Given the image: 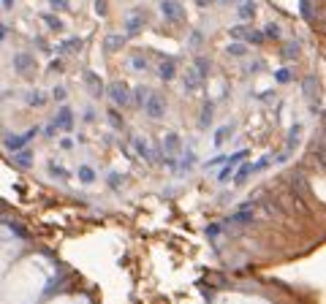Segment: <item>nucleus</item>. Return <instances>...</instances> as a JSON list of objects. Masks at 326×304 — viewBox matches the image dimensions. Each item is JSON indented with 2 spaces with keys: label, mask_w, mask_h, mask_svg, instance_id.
Listing matches in <instances>:
<instances>
[{
  "label": "nucleus",
  "mask_w": 326,
  "mask_h": 304,
  "mask_svg": "<svg viewBox=\"0 0 326 304\" xmlns=\"http://www.w3.org/2000/svg\"><path fill=\"white\" fill-rule=\"evenodd\" d=\"M237 16L242 19V22H253V19H256V3H253V0H239Z\"/></svg>",
  "instance_id": "22"
},
{
  "label": "nucleus",
  "mask_w": 326,
  "mask_h": 304,
  "mask_svg": "<svg viewBox=\"0 0 326 304\" xmlns=\"http://www.w3.org/2000/svg\"><path fill=\"white\" fill-rule=\"evenodd\" d=\"M106 185L117 193V190L122 187V174H117V171H109V177H106Z\"/></svg>",
  "instance_id": "40"
},
{
  "label": "nucleus",
  "mask_w": 326,
  "mask_h": 304,
  "mask_svg": "<svg viewBox=\"0 0 326 304\" xmlns=\"http://www.w3.org/2000/svg\"><path fill=\"white\" fill-rule=\"evenodd\" d=\"M310 155H313L315 163L326 171V139H315L313 141V144H310Z\"/></svg>",
  "instance_id": "20"
},
{
  "label": "nucleus",
  "mask_w": 326,
  "mask_h": 304,
  "mask_svg": "<svg viewBox=\"0 0 326 304\" xmlns=\"http://www.w3.org/2000/svg\"><path fill=\"white\" fill-rule=\"evenodd\" d=\"M14 3H16V0H0V6H3V8H14Z\"/></svg>",
  "instance_id": "50"
},
{
  "label": "nucleus",
  "mask_w": 326,
  "mask_h": 304,
  "mask_svg": "<svg viewBox=\"0 0 326 304\" xmlns=\"http://www.w3.org/2000/svg\"><path fill=\"white\" fill-rule=\"evenodd\" d=\"M57 133H60V130H57L55 122H49V125L44 128V136H46V139H57Z\"/></svg>",
  "instance_id": "45"
},
{
  "label": "nucleus",
  "mask_w": 326,
  "mask_h": 304,
  "mask_svg": "<svg viewBox=\"0 0 326 304\" xmlns=\"http://www.w3.org/2000/svg\"><path fill=\"white\" fill-rule=\"evenodd\" d=\"M133 152L144 160V163H150V166H155V163H160L163 160V149L160 147H152L147 139H141V136H136L133 139Z\"/></svg>",
  "instance_id": "5"
},
{
  "label": "nucleus",
  "mask_w": 326,
  "mask_h": 304,
  "mask_svg": "<svg viewBox=\"0 0 326 304\" xmlns=\"http://www.w3.org/2000/svg\"><path fill=\"white\" fill-rule=\"evenodd\" d=\"M299 87H302V95H304V98H307V101H315L318 87H321V84H318V76H315V73H307V76L299 82Z\"/></svg>",
  "instance_id": "18"
},
{
  "label": "nucleus",
  "mask_w": 326,
  "mask_h": 304,
  "mask_svg": "<svg viewBox=\"0 0 326 304\" xmlns=\"http://www.w3.org/2000/svg\"><path fill=\"white\" fill-rule=\"evenodd\" d=\"M44 128H38V125H33V128H27L25 133H6L3 136V147H6V152H16V149H25L30 141L41 133Z\"/></svg>",
  "instance_id": "2"
},
{
  "label": "nucleus",
  "mask_w": 326,
  "mask_h": 304,
  "mask_svg": "<svg viewBox=\"0 0 326 304\" xmlns=\"http://www.w3.org/2000/svg\"><path fill=\"white\" fill-rule=\"evenodd\" d=\"M201 44H204V33H201V30H190L188 33V46H190V49H201Z\"/></svg>",
  "instance_id": "37"
},
{
  "label": "nucleus",
  "mask_w": 326,
  "mask_h": 304,
  "mask_svg": "<svg viewBox=\"0 0 326 304\" xmlns=\"http://www.w3.org/2000/svg\"><path fill=\"white\" fill-rule=\"evenodd\" d=\"M196 166V152H193V147H185L182 149V160L177 163V171L179 174H185V171H190Z\"/></svg>",
  "instance_id": "25"
},
{
  "label": "nucleus",
  "mask_w": 326,
  "mask_h": 304,
  "mask_svg": "<svg viewBox=\"0 0 326 304\" xmlns=\"http://www.w3.org/2000/svg\"><path fill=\"white\" fill-rule=\"evenodd\" d=\"M247 155H250L247 149H239V152H234V155H228V160L223 163V168L218 171V182H220V185L231 182V179H234V174H237V168L245 163V158H247Z\"/></svg>",
  "instance_id": "6"
},
{
  "label": "nucleus",
  "mask_w": 326,
  "mask_h": 304,
  "mask_svg": "<svg viewBox=\"0 0 326 304\" xmlns=\"http://www.w3.org/2000/svg\"><path fill=\"white\" fill-rule=\"evenodd\" d=\"M74 109L71 106H65V103H60V106H57V114L52 117V122L57 125V130L60 133H71L74 130Z\"/></svg>",
  "instance_id": "11"
},
{
  "label": "nucleus",
  "mask_w": 326,
  "mask_h": 304,
  "mask_svg": "<svg viewBox=\"0 0 326 304\" xmlns=\"http://www.w3.org/2000/svg\"><path fill=\"white\" fill-rule=\"evenodd\" d=\"M196 3H198L201 8H207V6H212V0H196Z\"/></svg>",
  "instance_id": "51"
},
{
  "label": "nucleus",
  "mask_w": 326,
  "mask_h": 304,
  "mask_svg": "<svg viewBox=\"0 0 326 304\" xmlns=\"http://www.w3.org/2000/svg\"><path fill=\"white\" fill-rule=\"evenodd\" d=\"M231 136H234V125H231V122H228V125H220L215 130V147H223Z\"/></svg>",
  "instance_id": "32"
},
{
  "label": "nucleus",
  "mask_w": 326,
  "mask_h": 304,
  "mask_svg": "<svg viewBox=\"0 0 326 304\" xmlns=\"http://www.w3.org/2000/svg\"><path fill=\"white\" fill-rule=\"evenodd\" d=\"M82 117H84V122H95V120H98V111H95V109H84V114H82Z\"/></svg>",
  "instance_id": "46"
},
{
  "label": "nucleus",
  "mask_w": 326,
  "mask_h": 304,
  "mask_svg": "<svg viewBox=\"0 0 326 304\" xmlns=\"http://www.w3.org/2000/svg\"><path fill=\"white\" fill-rule=\"evenodd\" d=\"M82 84L87 87V92L93 95V98H103L106 95V84H103V79L95 71H82Z\"/></svg>",
  "instance_id": "10"
},
{
  "label": "nucleus",
  "mask_w": 326,
  "mask_h": 304,
  "mask_svg": "<svg viewBox=\"0 0 326 304\" xmlns=\"http://www.w3.org/2000/svg\"><path fill=\"white\" fill-rule=\"evenodd\" d=\"M264 35L269 38V41H280V38H283V27L277 25V22H269V25L264 27Z\"/></svg>",
  "instance_id": "36"
},
{
  "label": "nucleus",
  "mask_w": 326,
  "mask_h": 304,
  "mask_svg": "<svg viewBox=\"0 0 326 304\" xmlns=\"http://www.w3.org/2000/svg\"><path fill=\"white\" fill-rule=\"evenodd\" d=\"M106 98L112 101V106H117V109H125L133 103V95H131V87L125 82H112L109 87H106Z\"/></svg>",
  "instance_id": "4"
},
{
  "label": "nucleus",
  "mask_w": 326,
  "mask_h": 304,
  "mask_svg": "<svg viewBox=\"0 0 326 304\" xmlns=\"http://www.w3.org/2000/svg\"><path fill=\"white\" fill-rule=\"evenodd\" d=\"M209 65H212V63H209V60H207V57H201V54H198V57H196V60H193V68H196V71H198L201 76H204V79H207V76H209Z\"/></svg>",
  "instance_id": "39"
},
{
  "label": "nucleus",
  "mask_w": 326,
  "mask_h": 304,
  "mask_svg": "<svg viewBox=\"0 0 326 304\" xmlns=\"http://www.w3.org/2000/svg\"><path fill=\"white\" fill-rule=\"evenodd\" d=\"M141 111H144L150 120H163V117H166V98H163L160 92L152 90L147 95V101H144V106H141Z\"/></svg>",
  "instance_id": "7"
},
{
  "label": "nucleus",
  "mask_w": 326,
  "mask_h": 304,
  "mask_svg": "<svg viewBox=\"0 0 326 304\" xmlns=\"http://www.w3.org/2000/svg\"><path fill=\"white\" fill-rule=\"evenodd\" d=\"M215 122V103L212 101H207L204 106H201V114H198V128L201 130H207L209 125Z\"/></svg>",
  "instance_id": "21"
},
{
  "label": "nucleus",
  "mask_w": 326,
  "mask_h": 304,
  "mask_svg": "<svg viewBox=\"0 0 326 304\" xmlns=\"http://www.w3.org/2000/svg\"><path fill=\"white\" fill-rule=\"evenodd\" d=\"M95 14H106V0H95Z\"/></svg>",
  "instance_id": "47"
},
{
  "label": "nucleus",
  "mask_w": 326,
  "mask_h": 304,
  "mask_svg": "<svg viewBox=\"0 0 326 304\" xmlns=\"http://www.w3.org/2000/svg\"><path fill=\"white\" fill-rule=\"evenodd\" d=\"M41 22H44L46 27H49V30H55V33H60V30H63V27H65V25H63V19H60V16H57V11H55V14H52V11H46V14H41Z\"/></svg>",
  "instance_id": "31"
},
{
  "label": "nucleus",
  "mask_w": 326,
  "mask_h": 304,
  "mask_svg": "<svg viewBox=\"0 0 326 304\" xmlns=\"http://www.w3.org/2000/svg\"><path fill=\"white\" fill-rule=\"evenodd\" d=\"M3 38H6V25L0 22V44H3Z\"/></svg>",
  "instance_id": "52"
},
{
  "label": "nucleus",
  "mask_w": 326,
  "mask_h": 304,
  "mask_svg": "<svg viewBox=\"0 0 326 304\" xmlns=\"http://www.w3.org/2000/svg\"><path fill=\"white\" fill-rule=\"evenodd\" d=\"M57 144H60V149H65V152H68V149H74V144H76V141H74L71 136H63L60 141H57Z\"/></svg>",
  "instance_id": "44"
},
{
  "label": "nucleus",
  "mask_w": 326,
  "mask_h": 304,
  "mask_svg": "<svg viewBox=\"0 0 326 304\" xmlns=\"http://www.w3.org/2000/svg\"><path fill=\"white\" fill-rule=\"evenodd\" d=\"M158 79L166 82V84L177 79V60H174V57H163V60H160V65H158Z\"/></svg>",
  "instance_id": "16"
},
{
  "label": "nucleus",
  "mask_w": 326,
  "mask_h": 304,
  "mask_svg": "<svg viewBox=\"0 0 326 304\" xmlns=\"http://www.w3.org/2000/svg\"><path fill=\"white\" fill-rule=\"evenodd\" d=\"M106 120H109V125H112L114 130H122V128H125V120H122V114H120L117 106L106 109Z\"/></svg>",
  "instance_id": "33"
},
{
  "label": "nucleus",
  "mask_w": 326,
  "mask_h": 304,
  "mask_svg": "<svg viewBox=\"0 0 326 304\" xmlns=\"http://www.w3.org/2000/svg\"><path fill=\"white\" fill-rule=\"evenodd\" d=\"M63 68H65L63 57H57V60H52V63H49V71H52V73H63Z\"/></svg>",
  "instance_id": "43"
},
{
  "label": "nucleus",
  "mask_w": 326,
  "mask_h": 304,
  "mask_svg": "<svg viewBox=\"0 0 326 304\" xmlns=\"http://www.w3.org/2000/svg\"><path fill=\"white\" fill-rule=\"evenodd\" d=\"M46 101H49V95H46L44 90H30V92H27L25 95V103H27V106H35V109H41V106H46Z\"/></svg>",
  "instance_id": "24"
},
{
  "label": "nucleus",
  "mask_w": 326,
  "mask_h": 304,
  "mask_svg": "<svg viewBox=\"0 0 326 304\" xmlns=\"http://www.w3.org/2000/svg\"><path fill=\"white\" fill-rule=\"evenodd\" d=\"M315 30H321V33L326 35V19H323V16H321V22H318V25H315Z\"/></svg>",
  "instance_id": "49"
},
{
  "label": "nucleus",
  "mask_w": 326,
  "mask_h": 304,
  "mask_svg": "<svg viewBox=\"0 0 326 304\" xmlns=\"http://www.w3.org/2000/svg\"><path fill=\"white\" fill-rule=\"evenodd\" d=\"M144 22H147V16H144V11L141 8H131V11L125 14V22H122V27H125V33L128 38H133V35H139L141 30H144Z\"/></svg>",
  "instance_id": "8"
},
{
  "label": "nucleus",
  "mask_w": 326,
  "mask_h": 304,
  "mask_svg": "<svg viewBox=\"0 0 326 304\" xmlns=\"http://www.w3.org/2000/svg\"><path fill=\"white\" fill-rule=\"evenodd\" d=\"M226 160H228V155H218V158H212V160H209L207 166H218V163H226Z\"/></svg>",
  "instance_id": "48"
},
{
  "label": "nucleus",
  "mask_w": 326,
  "mask_h": 304,
  "mask_svg": "<svg viewBox=\"0 0 326 304\" xmlns=\"http://www.w3.org/2000/svg\"><path fill=\"white\" fill-rule=\"evenodd\" d=\"M46 171H49L55 179H63V182L71 177V171L65 168V166H60V163H55V160H49V163H46Z\"/></svg>",
  "instance_id": "34"
},
{
  "label": "nucleus",
  "mask_w": 326,
  "mask_h": 304,
  "mask_svg": "<svg viewBox=\"0 0 326 304\" xmlns=\"http://www.w3.org/2000/svg\"><path fill=\"white\" fill-rule=\"evenodd\" d=\"M33 149L30 147H25V149H16V152H11V163L16 166V168H22V171H27V168H33Z\"/></svg>",
  "instance_id": "17"
},
{
  "label": "nucleus",
  "mask_w": 326,
  "mask_h": 304,
  "mask_svg": "<svg viewBox=\"0 0 326 304\" xmlns=\"http://www.w3.org/2000/svg\"><path fill=\"white\" fill-rule=\"evenodd\" d=\"M258 217V198H250V201H245L239 209H234L231 215H228L226 225H234V228H245V225H253Z\"/></svg>",
  "instance_id": "1"
},
{
  "label": "nucleus",
  "mask_w": 326,
  "mask_h": 304,
  "mask_svg": "<svg viewBox=\"0 0 326 304\" xmlns=\"http://www.w3.org/2000/svg\"><path fill=\"white\" fill-rule=\"evenodd\" d=\"M49 8L52 11H65V8H68V0H49Z\"/></svg>",
  "instance_id": "42"
},
{
  "label": "nucleus",
  "mask_w": 326,
  "mask_h": 304,
  "mask_svg": "<svg viewBox=\"0 0 326 304\" xmlns=\"http://www.w3.org/2000/svg\"><path fill=\"white\" fill-rule=\"evenodd\" d=\"M52 101H55V103H65V101H68V90L60 87V84H57V87H52Z\"/></svg>",
  "instance_id": "41"
},
{
  "label": "nucleus",
  "mask_w": 326,
  "mask_h": 304,
  "mask_svg": "<svg viewBox=\"0 0 326 304\" xmlns=\"http://www.w3.org/2000/svg\"><path fill=\"white\" fill-rule=\"evenodd\" d=\"M247 52H250V49H247V44H245V41H231V44L226 46V54H228V57H237V60L247 57Z\"/></svg>",
  "instance_id": "30"
},
{
  "label": "nucleus",
  "mask_w": 326,
  "mask_h": 304,
  "mask_svg": "<svg viewBox=\"0 0 326 304\" xmlns=\"http://www.w3.org/2000/svg\"><path fill=\"white\" fill-rule=\"evenodd\" d=\"M128 65L136 73H144V71H150V60H147V54H141V52H133L131 57H128Z\"/></svg>",
  "instance_id": "26"
},
{
  "label": "nucleus",
  "mask_w": 326,
  "mask_h": 304,
  "mask_svg": "<svg viewBox=\"0 0 326 304\" xmlns=\"http://www.w3.org/2000/svg\"><path fill=\"white\" fill-rule=\"evenodd\" d=\"M11 63H14V71L19 76H30L35 71V57L30 52H14V60Z\"/></svg>",
  "instance_id": "12"
},
{
  "label": "nucleus",
  "mask_w": 326,
  "mask_h": 304,
  "mask_svg": "<svg viewBox=\"0 0 326 304\" xmlns=\"http://www.w3.org/2000/svg\"><path fill=\"white\" fill-rule=\"evenodd\" d=\"M275 82H277V84H288V82H294V73H291L288 65H285V68H277V71H275Z\"/></svg>",
  "instance_id": "38"
},
{
  "label": "nucleus",
  "mask_w": 326,
  "mask_h": 304,
  "mask_svg": "<svg viewBox=\"0 0 326 304\" xmlns=\"http://www.w3.org/2000/svg\"><path fill=\"white\" fill-rule=\"evenodd\" d=\"M231 41H245L247 46H261L266 41V35L264 30H258V27H250V25H237L231 27Z\"/></svg>",
  "instance_id": "3"
},
{
  "label": "nucleus",
  "mask_w": 326,
  "mask_h": 304,
  "mask_svg": "<svg viewBox=\"0 0 326 304\" xmlns=\"http://www.w3.org/2000/svg\"><path fill=\"white\" fill-rule=\"evenodd\" d=\"M150 92H152V90H150V87H144V84L133 87V90H131V95H133V106H139V109L144 106V101H147V95H150Z\"/></svg>",
  "instance_id": "35"
},
{
  "label": "nucleus",
  "mask_w": 326,
  "mask_h": 304,
  "mask_svg": "<svg viewBox=\"0 0 326 304\" xmlns=\"http://www.w3.org/2000/svg\"><path fill=\"white\" fill-rule=\"evenodd\" d=\"M158 8H160L163 19H166L169 25H179V22H185V8H182V6L177 3V0H160Z\"/></svg>",
  "instance_id": "9"
},
{
  "label": "nucleus",
  "mask_w": 326,
  "mask_h": 304,
  "mask_svg": "<svg viewBox=\"0 0 326 304\" xmlns=\"http://www.w3.org/2000/svg\"><path fill=\"white\" fill-rule=\"evenodd\" d=\"M302 130H304V128L299 125V122L288 128V139H285V152H291V155H294V149H296V144H299V139H302Z\"/></svg>",
  "instance_id": "27"
},
{
  "label": "nucleus",
  "mask_w": 326,
  "mask_h": 304,
  "mask_svg": "<svg viewBox=\"0 0 326 304\" xmlns=\"http://www.w3.org/2000/svg\"><path fill=\"white\" fill-rule=\"evenodd\" d=\"M76 177H79V182H82V185H93L95 179H98L95 168H93V166H87V163H82L79 168H76Z\"/></svg>",
  "instance_id": "29"
},
{
  "label": "nucleus",
  "mask_w": 326,
  "mask_h": 304,
  "mask_svg": "<svg viewBox=\"0 0 326 304\" xmlns=\"http://www.w3.org/2000/svg\"><path fill=\"white\" fill-rule=\"evenodd\" d=\"M204 76H201L193 65H188V71H185V76H182V84H185V92H196V90H201L204 87Z\"/></svg>",
  "instance_id": "15"
},
{
  "label": "nucleus",
  "mask_w": 326,
  "mask_h": 304,
  "mask_svg": "<svg viewBox=\"0 0 326 304\" xmlns=\"http://www.w3.org/2000/svg\"><path fill=\"white\" fill-rule=\"evenodd\" d=\"M296 3H299V16H302L307 25L315 27V25L321 22V8H318V3H315V0H296Z\"/></svg>",
  "instance_id": "13"
},
{
  "label": "nucleus",
  "mask_w": 326,
  "mask_h": 304,
  "mask_svg": "<svg viewBox=\"0 0 326 304\" xmlns=\"http://www.w3.org/2000/svg\"><path fill=\"white\" fill-rule=\"evenodd\" d=\"M160 149H163V155H166V158H177V155H182V139H179V133L169 130L166 136H163Z\"/></svg>",
  "instance_id": "14"
},
{
  "label": "nucleus",
  "mask_w": 326,
  "mask_h": 304,
  "mask_svg": "<svg viewBox=\"0 0 326 304\" xmlns=\"http://www.w3.org/2000/svg\"><path fill=\"white\" fill-rule=\"evenodd\" d=\"M55 49H57V54H79L82 52V38L71 35V38H65V41L57 44Z\"/></svg>",
  "instance_id": "19"
},
{
  "label": "nucleus",
  "mask_w": 326,
  "mask_h": 304,
  "mask_svg": "<svg viewBox=\"0 0 326 304\" xmlns=\"http://www.w3.org/2000/svg\"><path fill=\"white\" fill-rule=\"evenodd\" d=\"M299 52H302V44L299 41H285L283 49H280V57H283L285 63H294L296 57H299Z\"/></svg>",
  "instance_id": "23"
},
{
  "label": "nucleus",
  "mask_w": 326,
  "mask_h": 304,
  "mask_svg": "<svg viewBox=\"0 0 326 304\" xmlns=\"http://www.w3.org/2000/svg\"><path fill=\"white\" fill-rule=\"evenodd\" d=\"M125 41H128V35H125V33H109L103 44H106V49H109V52H117V49H122V46H125Z\"/></svg>",
  "instance_id": "28"
}]
</instances>
